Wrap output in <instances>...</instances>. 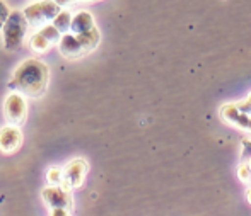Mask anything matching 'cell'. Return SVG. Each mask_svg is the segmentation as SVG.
Returning <instances> with one entry per match:
<instances>
[{"label":"cell","mask_w":251,"mask_h":216,"mask_svg":"<svg viewBox=\"0 0 251 216\" xmlns=\"http://www.w3.org/2000/svg\"><path fill=\"white\" fill-rule=\"evenodd\" d=\"M50 84V68L41 60H24L14 72L9 87L26 97H43Z\"/></svg>","instance_id":"obj_1"},{"label":"cell","mask_w":251,"mask_h":216,"mask_svg":"<svg viewBox=\"0 0 251 216\" xmlns=\"http://www.w3.org/2000/svg\"><path fill=\"white\" fill-rule=\"evenodd\" d=\"M27 24L26 17H24L23 12L19 10H14V12H9V17L3 22L2 26V33H3V48L7 51H16L23 46L24 36L27 33Z\"/></svg>","instance_id":"obj_2"},{"label":"cell","mask_w":251,"mask_h":216,"mask_svg":"<svg viewBox=\"0 0 251 216\" xmlns=\"http://www.w3.org/2000/svg\"><path fill=\"white\" fill-rule=\"evenodd\" d=\"M62 7L56 5L53 0H41V2L31 3L23 10L24 17H26L27 24L33 27H41L45 24L51 22L53 17L60 12Z\"/></svg>","instance_id":"obj_3"},{"label":"cell","mask_w":251,"mask_h":216,"mask_svg":"<svg viewBox=\"0 0 251 216\" xmlns=\"http://www.w3.org/2000/svg\"><path fill=\"white\" fill-rule=\"evenodd\" d=\"M3 118L9 125L21 126L27 118V106L24 101L23 94L14 90L12 94H9L3 102Z\"/></svg>","instance_id":"obj_4"},{"label":"cell","mask_w":251,"mask_h":216,"mask_svg":"<svg viewBox=\"0 0 251 216\" xmlns=\"http://www.w3.org/2000/svg\"><path fill=\"white\" fill-rule=\"evenodd\" d=\"M43 201L50 210H55V208H63V210L72 211V193L70 189H67L62 184H50L48 187H45L43 193Z\"/></svg>","instance_id":"obj_5"},{"label":"cell","mask_w":251,"mask_h":216,"mask_svg":"<svg viewBox=\"0 0 251 216\" xmlns=\"http://www.w3.org/2000/svg\"><path fill=\"white\" fill-rule=\"evenodd\" d=\"M87 173V162L84 158H74L62 171V186L67 189H79L84 184V177Z\"/></svg>","instance_id":"obj_6"},{"label":"cell","mask_w":251,"mask_h":216,"mask_svg":"<svg viewBox=\"0 0 251 216\" xmlns=\"http://www.w3.org/2000/svg\"><path fill=\"white\" fill-rule=\"evenodd\" d=\"M23 145V131L16 125L0 128V151L5 155L16 153Z\"/></svg>","instance_id":"obj_7"},{"label":"cell","mask_w":251,"mask_h":216,"mask_svg":"<svg viewBox=\"0 0 251 216\" xmlns=\"http://www.w3.org/2000/svg\"><path fill=\"white\" fill-rule=\"evenodd\" d=\"M58 51L62 53V56L69 60H75L80 56L86 55V49H84L82 43L77 40V36L74 33H63L58 40Z\"/></svg>","instance_id":"obj_8"},{"label":"cell","mask_w":251,"mask_h":216,"mask_svg":"<svg viewBox=\"0 0 251 216\" xmlns=\"http://www.w3.org/2000/svg\"><path fill=\"white\" fill-rule=\"evenodd\" d=\"M96 26L94 24V19L91 16V12L87 10H80L75 16H72V22H70V33L79 34V33H86V31L93 29Z\"/></svg>","instance_id":"obj_9"},{"label":"cell","mask_w":251,"mask_h":216,"mask_svg":"<svg viewBox=\"0 0 251 216\" xmlns=\"http://www.w3.org/2000/svg\"><path fill=\"white\" fill-rule=\"evenodd\" d=\"M70 22H72V14H70L69 10H62V9H60V12L56 14V16L53 17V21H51V24L62 34L69 33V31H70Z\"/></svg>","instance_id":"obj_10"},{"label":"cell","mask_w":251,"mask_h":216,"mask_svg":"<svg viewBox=\"0 0 251 216\" xmlns=\"http://www.w3.org/2000/svg\"><path fill=\"white\" fill-rule=\"evenodd\" d=\"M29 46H31V49H33V51H36V53H45V51H47V49L51 46V43L47 40V38L43 36V34L40 33V31H38V33H34L33 36H31Z\"/></svg>","instance_id":"obj_11"},{"label":"cell","mask_w":251,"mask_h":216,"mask_svg":"<svg viewBox=\"0 0 251 216\" xmlns=\"http://www.w3.org/2000/svg\"><path fill=\"white\" fill-rule=\"evenodd\" d=\"M40 33L43 34L45 38H47L48 41L53 44V43H58V40H60V36H62V33H60L58 29H56L53 24H45V26H41V29H40Z\"/></svg>","instance_id":"obj_12"},{"label":"cell","mask_w":251,"mask_h":216,"mask_svg":"<svg viewBox=\"0 0 251 216\" xmlns=\"http://www.w3.org/2000/svg\"><path fill=\"white\" fill-rule=\"evenodd\" d=\"M47 179L50 184H62V171L56 167H51L47 173Z\"/></svg>","instance_id":"obj_13"},{"label":"cell","mask_w":251,"mask_h":216,"mask_svg":"<svg viewBox=\"0 0 251 216\" xmlns=\"http://www.w3.org/2000/svg\"><path fill=\"white\" fill-rule=\"evenodd\" d=\"M9 7L5 5V2L3 0H0V29H2V26H3V22L7 21V17H9Z\"/></svg>","instance_id":"obj_14"},{"label":"cell","mask_w":251,"mask_h":216,"mask_svg":"<svg viewBox=\"0 0 251 216\" xmlns=\"http://www.w3.org/2000/svg\"><path fill=\"white\" fill-rule=\"evenodd\" d=\"M51 215L53 216H67V215H70V211L63 210V208H55V210H51Z\"/></svg>","instance_id":"obj_15"},{"label":"cell","mask_w":251,"mask_h":216,"mask_svg":"<svg viewBox=\"0 0 251 216\" xmlns=\"http://www.w3.org/2000/svg\"><path fill=\"white\" fill-rule=\"evenodd\" d=\"M53 2H55L56 5H60V7H69L70 3H74L75 0H53Z\"/></svg>","instance_id":"obj_16"},{"label":"cell","mask_w":251,"mask_h":216,"mask_svg":"<svg viewBox=\"0 0 251 216\" xmlns=\"http://www.w3.org/2000/svg\"><path fill=\"white\" fill-rule=\"evenodd\" d=\"M80 2H93V0H80Z\"/></svg>","instance_id":"obj_17"}]
</instances>
